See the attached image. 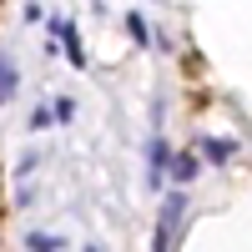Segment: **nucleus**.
<instances>
[{
  "mask_svg": "<svg viewBox=\"0 0 252 252\" xmlns=\"http://www.w3.org/2000/svg\"><path fill=\"white\" fill-rule=\"evenodd\" d=\"M86 252H101V247H86Z\"/></svg>",
  "mask_w": 252,
  "mask_h": 252,
  "instance_id": "nucleus-11",
  "label": "nucleus"
},
{
  "mask_svg": "<svg viewBox=\"0 0 252 252\" xmlns=\"http://www.w3.org/2000/svg\"><path fill=\"white\" fill-rule=\"evenodd\" d=\"M166 166H172V146L157 136V141H152V157H146V177H152L157 192H161V182H166Z\"/></svg>",
  "mask_w": 252,
  "mask_h": 252,
  "instance_id": "nucleus-2",
  "label": "nucleus"
},
{
  "mask_svg": "<svg viewBox=\"0 0 252 252\" xmlns=\"http://www.w3.org/2000/svg\"><path fill=\"white\" fill-rule=\"evenodd\" d=\"M126 35H131L136 46H152V31H146V15H136V10L126 15Z\"/></svg>",
  "mask_w": 252,
  "mask_h": 252,
  "instance_id": "nucleus-5",
  "label": "nucleus"
},
{
  "mask_svg": "<svg viewBox=\"0 0 252 252\" xmlns=\"http://www.w3.org/2000/svg\"><path fill=\"white\" fill-rule=\"evenodd\" d=\"M26 242H31V252H61V247H66V242H61V237H51V232H31Z\"/></svg>",
  "mask_w": 252,
  "mask_h": 252,
  "instance_id": "nucleus-7",
  "label": "nucleus"
},
{
  "mask_svg": "<svg viewBox=\"0 0 252 252\" xmlns=\"http://www.w3.org/2000/svg\"><path fill=\"white\" fill-rule=\"evenodd\" d=\"M51 121H56V116H51L46 106H35V111H31V131H46V126H51Z\"/></svg>",
  "mask_w": 252,
  "mask_h": 252,
  "instance_id": "nucleus-10",
  "label": "nucleus"
},
{
  "mask_svg": "<svg viewBox=\"0 0 252 252\" xmlns=\"http://www.w3.org/2000/svg\"><path fill=\"white\" fill-rule=\"evenodd\" d=\"M172 177H177V182H192V177H197V157H177V161H172Z\"/></svg>",
  "mask_w": 252,
  "mask_h": 252,
  "instance_id": "nucleus-8",
  "label": "nucleus"
},
{
  "mask_svg": "<svg viewBox=\"0 0 252 252\" xmlns=\"http://www.w3.org/2000/svg\"><path fill=\"white\" fill-rule=\"evenodd\" d=\"M232 152H237V141H227V136H207V141H202V157H207V161H217V166L232 157Z\"/></svg>",
  "mask_w": 252,
  "mask_h": 252,
  "instance_id": "nucleus-4",
  "label": "nucleus"
},
{
  "mask_svg": "<svg viewBox=\"0 0 252 252\" xmlns=\"http://www.w3.org/2000/svg\"><path fill=\"white\" fill-rule=\"evenodd\" d=\"M182 212H187V197H182V192H172V197L161 202V227H157L152 252H177V237H182Z\"/></svg>",
  "mask_w": 252,
  "mask_h": 252,
  "instance_id": "nucleus-1",
  "label": "nucleus"
},
{
  "mask_svg": "<svg viewBox=\"0 0 252 252\" xmlns=\"http://www.w3.org/2000/svg\"><path fill=\"white\" fill-rule=\"evenodd\" d=\"M51 116H56V121H71V116H76V101H71V96H61V101H56V111H51Z\"/></svg>",
  "mask_w": 252,
  "mask_h": 252,
  "instance_id": "nucleus-9",
  "label": "nucleus"
},
{
  "mask_svg": "<svg viewBox=\"0 0 252 252\" xmlns=\"http://www.w3.org/2000/svg\"><path fill=\"white\" fill-rule=\"evenodd\" d=\"M10 96H15V66H10L5 56H0V106H5Z\"/></svg>",
  "mask_w": 252,
  "mask_h": 252,
  "instance_id": "nucleus-6",
  "label": "nucleus"
},
{
  "mask_svg": "<svg viewBox=\"0 0 252 252\" xmlns=\"http://www.w3.org/2000/svg\"><path fill=\"white\" fill-rule=\"evenodd\" d=\"M51 31H56L61 40H66V56H71V66L81 71V66H86V46H81V35H76V26H71V20H51Z\"/></svg>",
  "mask_w": 252,
  "mask_h": 252,
  "instance_id": "nucleus-3",
  "label": "nucleus"
}]
</instances>
